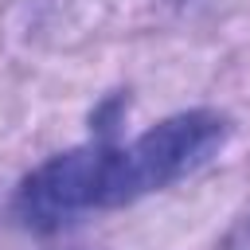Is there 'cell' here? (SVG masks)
Here are the masks:
<instances>
[{
    "label": "cell",
    "mask_w": 250,
    "mask_h": 250,
    "mask_svg": "<svg viewBox=\"0 0 250 250\" xmlns=\"http://www.w3.org/2000/svg\"><path fill=\"white\" fill-rule=\"evenodd\" d=\"M113 148V141H86L31 168L12 195L16 223L35 234H55L90 211H109Z\"/></svg>",
    "instance_id": "2"
},
{
    "label": "cell",
    "mask_w": 250,
    "mask_h": 250,
    "mask_svg": "<svg viewBox=\"0 0 250 250\" xmlns=\"http://www.w3.org/2000/svg\"><path fill=\"white\" fill-rule=\"evenodd\" d=\"M230 141V117L219 109H180L148 125L129 145L113 148L109 207H129L152 191H164L203 164H211Z\"/></svg>",
    "instance_id": "1"
}]
</instances>
